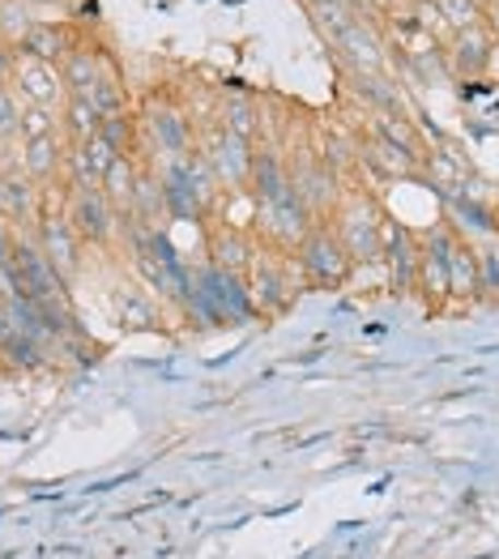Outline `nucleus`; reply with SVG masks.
<instances>
[{"instance_id":"nucleus-1","label":"nucleus","mask_w":499,"mask_h":559,"mask_svg":"<svg viewBox=\"0 0 499 559\" xmlns=\"http://www.w3.org/2000/svg\"><path fill=\"white\" fill-rule=\"evenodd\" d=\"M243 282H248V290H252V304H257V317H261V321L282 317V312L299 299V290L308 286L299 261H295V252H277V248H265V243L257 248L252 270L243 274Z\"/></svg>"},{"instance_id":"nucleus-2","label":"nucleus","mask_w":499,"mask_h":559,"mask_svg":"<svg viewBox=\"0 0 499 559\" xmlns=\"http://www.w3.org/2000/svg\"><path fill=\"white\" fill-rule=\"evenodd\" d=\"M295 261H299L308 286H317V290H342V286H351V278L359 274V265L351 261L346 243L337 239V231L329 223H317L308 231V239L295 248Z\"/></svg>"},{"instance_id":"nucleus-3","label":"nucleus","mask_w":499,"mask_h":559,"mask_svg":"<svg viewBox=\"0 0 499 559\" xmlns=\"http://www.w3.org/2000/svg\"><path fill=\"white\" fill-rule=\"evenodd\" d=\"M380 218H384V214L376 210V201H371L367 192H346L342 205H337L333 218H329V227L346 243V252H351V261H355L359 270L380 265Z\"/></svg>"},{"instance_id":"nucleus-4","label":"nucleus","mask_w":499,"mask_h":559,"mask_svg":"<svg viewBox=\"0 0 499 559\" xmlns=\"http://www.w3.org/2000/svg\"><path fill=\"white\" fill-rule=\"evenodd\" d=\"M197 154L214 167L218 185L227 188V192H243V188H248L257 141L239 138V133L223 129L218 120H210V124H201V129H197Z\"/></svg>"},{"instance_id":"nucleus-5","label":"nucleus","mask_w":499,"mask_h":559,"mask_svg":"<svg viewBox=\"0 0 499 559\" xmlns=\"http://www.w3.org/2000/svg\"><path fill=\"white\" fill-rule=\"evenodd\" d=\"M9 278L17 286L22 299L31 304H47V299H64L69 282L51 270V261L44 257L39 239H35V227H17V243H13V257H9Z\"/></svg>"},{"instance_id":"nucleus-6","label":"nucleus","mask_w":499,"mask_h":559,"mask_svg":"<svg viewBox=\"0 0 499 559\" xmlns=\"http://www.w3.org/2000/svg\"><path fill=\"white\" fill-rule=\"evenodd\" d=\"M418 261H423V239L384 214L380 218V265L389 274L393 295H414L418 290Z\"/></svg>"},{"instance_id":"nucleus-7","label":"nucleus","mask_w":499,"mask_h":559,"mask_svg":"<svg viewBox=\"0 0 499 559\" xmlns=\"http://www.w3.org/2000/svg\"><path fill=\"white\" fill-rule=\"evenodd\" d=\"M69 223L82 235L86 248H111L120 235V214L103 197V188H73L69 197Z\"/></svg>"},{"instance_id":"nucleus-8","label":"nucleus","mask_w":499,"mask_h":559,"mask_svg":"<svg viewBox=\"0 0 499 559\" xmlns=\"http://www.w3.org/2000/svg\"><path fill=\"white\" fill-rule=\"evenodd\" d=\"M141 133L154 141V150L167 154V158H183V154L197 150V124L183 116L176 103H163V98H154V103L145 107Z\"/></svg>"},{"instance_id":"nucleus-9","label":"nucleus","mask_w":499,"mask_h":559,"mask_svg":"<svg viewBox=\"0 0 499 559\" xmlns=\"http://www.w3.org/2000/svg\"><path fill=\"white\" fill-rule=\"evenodd\" d=\"M35 239H39L44 257L51 261V270L64 282H73L82 274V265H86V243H82V235L73 231L69 214H47V218H39V223H35Z\"/></svg>"},{"instance_id":"nucleus-10","label":"nucleus","mask_w":499,"mask_h":559,"mask_svg":"<svg viewBox=\"0 0 499 559\" xmlns=\"http://www.w3.org/2000/svg\"><path fill=\"white\" fill-rule=\"evenodd\" d=\"M261 239L252 235V227H230V223H205V265L227 270V274H248L252 257H257Z\"/></svg>"},{"instance_id":"nucleus-11","label":"nucleus","mask_w":499,"mask_h":559,"mask_svg":"<svg viewBox=\"0 0 499 559\" xmlns=\"http://www.w3.org/2000/svg\"><path fill=\"white\" fill-rule=\"evenodd\" d=\"M491 56H496V35L483 26H470V31H456L449 47H444V60H449V73L461 82H483L491 73Z\"/></svg>"},{"instance_id":"nucleus-12","label":"nucleus","mask_w":499,"mask_h":559,"mask_svg":"<svg viewBox=\"0 0 499 559\" xmlns=\"http://www.w3.org/2000/svg\"><path fill=\"white\" fill-rule=\"evenodd\" d=\"M449 239L453 227H431L423 235V261H418V295L436 308H444V299H453V286H449Z\"/></svg>"},{"instance_id":"nucleus-13","label":"nucleus","mask_w":499,"mask_h":559,"mask_svg":"<svg viewBox=\"0 0 499 559\" xmlns=\"http://www.w3.org/2000/svg\"><path fill=\"white\" fill-rule=\"evenodd\" d=\"M9 91L22 103H39V107H60V98H69L56 64L17 56V51H13V69H9Z\"/></svg>"},{"instance_id":"nucleus-14","label":"nucleus","mask_w":499,"mask_h":559,"mask_svg":"<svg viewBox=\"0 0 499 559\" xmlns=\"http://www.w3.org/2000/svg\"><path fill=\"white\" fill-rule=\"evenodd\" d=\"M290 192V171H286V154L277 145H257L252 154V176H248V197L257 205H270L277 197Z\"/></svg>"},{"instance_id":"nucleus-15","label":"nucleus","mask_w":499,"mask_h":559,"mask_svg":"<svg viewBox=\"0 0 499 559\" xmlns=\"http://www.w3.org/2000/svg\"><path fill=\"white\" fill-rule=\"evenodd\" d=\"M78 47L73 39V26H60V22H35L22 31V39L13 44L17 56H31V60H44V64H60L69 51Z\"/></svg>"},{"instance_id":"nucleus-16","label":"nucleus","mask_w":499,"mask_h":559,"mask_svg":"<svg viewBox=\"0 0 499 559\" xmlns=\"http://www.w3.org/2000/svg\"><path fill=\"white\" fill-rule=\"evenodd\" d=\"M56 69H60V82H64V91L69 94H82L98 73H120V69H116V60L94 44H78L64 60H60V64H56Z\"/></svg>"},{"instance_id":"nucleus-17","label":"nucleus","mask_w":499,"mask_h":559,"mask_svg":"<svg viewBox=\"0 0 499 559\" xmlns=\"http://www.w3.org/2000/svg\"><path fill=\"white\" fill-rule=\"evenodd\" d=\"M141 171H145L141 158L120 154L116 167H111L107 180H103V197H107L111 210L120 214V235H124V227H133V197H136V185H141Z\"/></svg>"},{"instance_id":"nucleus-18","label":"nucleus","mask_w":499,"mask_h":559,"mask_svg":"<svg viewBox=\"0 0 499 559\" xmlns=\"http://www.w3.org/2000/svg\"><path fill=\"white\" fill-rule=\"evenodd\" d=\"M333 47L346 56L351 73H384V44L371 35V26H364L359 17L333 39Z\"/></svg>"},{"instance_id":"nucleus-19","label":"nucleus","mask_w":499,"mask_h":559,"mask_svg":"<svg viewBox=\"0 0 499 559\" xmlns=\"http://www.w3.org/2000/svg\"><path fill=\"white\" fill-rule=\"evenodd\" d=\"M64 158H69V141H60V133L22 141V171H26L35 185L60 180V176H64Z\"/></svg>"},{"instance_id":"nucleus-20","label":"nucleus","mask_w":499,"mask_h":559,"mask_svg":"<svg viewBox=\"0 0 499 559\" xmlns=\"http://www.w3.org/2000/svg\"><path fill=\"white\" fill-rule=\"evenodd\" d=\"M449 286L456 299H478L483 295V274H478V252L470 239L453 231L449 239Z\"/></svg>"},{"instance_id":"nucleus-21","label":"nucleus","mask_w":499,"mask_h":559,"mask_svg":"<svg viewBox=\"0 0 499 559\" xmlns=\"http://www.w3.org/2000/svg\"><path fill=\"white\" fill-rule=\"evenodd\" d=\"M223 129L230 133H239V138L257 141L261 138V107H257V98L248 91H227L223 94V103H218V116H214Z\"/></svg>"},{"instance_id":"nucleus-22","label":"nucleus","mask_w":499,"mask_h":559,"mask_svg":"<svg viewBox=\"0 0 499 559\" xmlns=\"http://www.w3.org/2000/svg\"><path fill=\"white\" fill-rule=\"evenodd\" d=\"M376 138H384L389 145L406 150L414 163H427V154H431V145L418 138V124L409 116H402V111H380L376 116Z\"/></svg>"},{"instance_id":"nucleus-23","label":"nucleus","mask_w":499,"mask_h":559,"mask_svg":"<svg viewBox=\"0 0 499 559\" xmlns=\"http://www.w3.org/2000/svg\"><path fill=\"white\" fill-rule=\"evenodd\" d=\"M351 86L364 103H371L376 116L380 111H402V91L389 73H351Z\"/></svg>"},{"instance_id":"nucleus-24","label":"nucleus","mask_w":499,"mask_h":559,"mask_svg":"<svg viewBox=\"0 0 499 559\" xmlns=\"http://www.w3.org/2000/svg\"><path fill=\"white\" fill-rule=\"evenodd\" d=\"M60 133H64L69 145L91 141L94 133H98V111H94L86 98L69 94V98H64V107H60Z\"/></svg>"},{"instance_id":"nucleus-25","label":"nucleus","mask_w":499,"mask_h":559,"mask_svg":"<svg viewBox=\"0 0 499 559\" xmlns=\"http://www.w3.org/2000/svg\"><path fill=\"white\" fill-rule=\"evenodd\" d=\"M116 317L124 329H158V308L145 299V290L136 286H116Z\"/></svg>"},{"instance_id":"nucleus-26","label":"nucleus","mask_w":499,"mask_h":559,"mask_svg":"<svg viewBox=\"0 0 499 559\" xmlns=\"http://www.w3.org/2000/svg\"><path fill=\"white\" fill-rule=\"evenodd\" d=\"M78 98L91 103L94 111H98V120H103V116H116V111H129V94L120 86V73H98Z\"/></svg>"},{"instance_id":"nucleus-27","label":"nucleus","mask_w":499,"mask_h":559,"mask_svg":"<svg viewBox=\"0 0 499 559\" xmlns=\"http://www.w3.org/2000/svg\"><path fill=\"white\" fill-rule=\"evenodd\" d=\"M98 138L111 141L116 154H129L136 158V138H141V124H136L133 111H116V116H103L98 120Z\"/></svg>"},{"instance_id":"nucleus-28","label":"nucleus","mask_w":499,"mask_h":559,"mask_svg":"<svg viewBox=\"0 0 499 559\" xmlns=\"http://www.w3.org/2000/svg\"><path fill=\"white\" fill-rule=\"evenodd\" d=\"M60 133V111L39 107V103H22V120H17V141H35Z\"/></svg>"},{"instance_id":"nucleus-29","label":"nucleus","mask_w":499,"mask_h":559,"mask_svg":"<svg viewBox=\"0 0 499 559\" xmlns=\"http://www.w3.org/2000/svg\"><path fill=\"white\" fill-rule=\"evenodd\" d=\"M436 9H440V17H444V26L449 31H470V26H483L487 22V9H483V0H436Z\"/></svg>"},{"instance_id":"nucleus-30","label":"nucleus","mask_w":499,"mask_h":559,"mask_svg":"<svg viewBox=\"0 0 499 559\" xmlns=\"http://www.w3.org/2000/svg\"><path fill=\"white\" fill-rule=\"evenodd\" d=\"M17 120H22V98L13 91H0V145L17 138Z\"/></svg>"},{"instance_id":"nucleus-31","label":"nucleus","mask_w":499,"mask_h":559,"mask_svg":"<svg viewBox=\"0 0 499 559\" xmlns=\"http://www.w3.org/2000/svg\"><path fill=\"white\" fill-rule=\"evenodd\" d=\"M13 243H17V223L0 218V265H9V257H13Z\"/></svg>"},{"instance_id":"nucleus-32","label":"nucleus","mask_w":499,"mask_h":559,"mask_svg":"<svg viewBox=\"0 0 499 559\" xmlns=\"http://www.w3.org/2000/svg\"><path fill=\"white\" fill-rule=\"evenodd\" d=\"M17 337V325H13V317H9V308H0V350L9 346Z\"/></svg>"},{"instance_id":"nucleus-33","label":"nucleus","mask_w":499,"mask_h":559,"mask_svg":"<svg viewBox=\"0 0 499 559\" xmlns=\"http://www.w3.org/2000/svg\"><path fill=\"white\" fill-rule=\"evenodd\" d=\"M9 299H17V286H13V278H9V270L0 265V308H4Z\"/></svg>"},{"instance_id":"nucleus-34","label":"nucleus","mask_w":499,"mask_h":559,"mask_svg":"<svg viewBox=\"0 0 499 559\" xmlns=\"http://www.w3.org/2000/svg\"><path fill=\"white\" fill-rule=\"evenodd\" d=\"M13 214V197H9V180L0 176V218H9Z\"/></svg>"},{"instance_id":"nucleus-35","label":"nucleus","mask_w":499,"mask_h":559,"mask_svg":"<svg viewBox=\"0 0 499 559\" xmlns=\"http://www.w3.org/2000/svg\"><path fill=\"white\" fill-rule=\"evenodd\" d=\"M487 31L499 39V0H491V4H487Z\"/></svg>"},{"instance_id":"nucleus-36","label":"nucleus","mask_w":499,"mask_h":559,"mask_svg":"<svg viewBox=\"0 0 499 559\" xmlns=\"http://www.w3.org/2000/svg\"><path fill=\"white\" fill-rule=\"evenodd\" d=\"M9 69H13V51L0 56V91H9Z\"/></svg>"},{"instance_id":"nucleus-37","label":"nucleus","mask_w":499,"mask_h":559,"mask_svg":"<svg viewBox=\"0 0 499 559\" xmlns=\"http://www.w3.org/2000/svg\"><path fill=\"white\" fill-rule=\"evenodd\" d=\"M320 4H342V0H308V9H320Z\"/></svg>"},{"instance_id":"nucleus-38","label":"nucleus","mask_w":499,"mask_h":559,"mask_svg":"<svg viewBox=\"0 0 499 559\" xmlns=\"http://www.w3.org/2000/svg\"><path fill=\"white\" fill-rule=\"evenodd\" d=\"M0 56H9V51H4V47H0Z\"/></svg>"}]
</instances>
